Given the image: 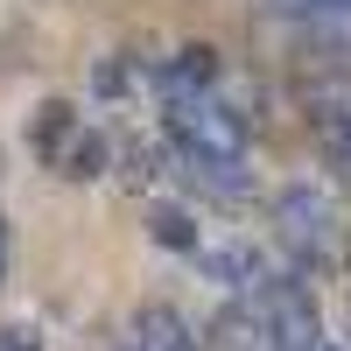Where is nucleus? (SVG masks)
<instances>
[{
  "label": "nucleus",
  "instance_id": "1",
  "mask_svg": "<svg viewBox=\"0 0 351 351\" xmlns=\"http://www.w3.org/2000/svg\"><path fill=\"white\" fill-rule=\"evenodd\" d=\"M274 239L288 253V267L337 274L344 267V211H337V197L316 190V183H288L274 197Z\"/></svg>",
  "mask_w": 351,
  "mask_h": 351
},
{
  "label": "nucleus",
  "instance_id": "2",
  "mask_svg": "<svg viewBox=\"0 0 351 351\" xmlns=\"http://www.w3.org/2000/svg\"><path fill=\"white\" fill-rule=\"evenodd\" d=\"M162 127H169V141H176V155H197V162H246V120H239L218 92L169 99V106H162Z\"/></svg>",
  "mask_w": 351,
  "mask_h": 351
},
{
  "label": "nucleus",
  "instance_id": "3",
  "mask_svg": "<svg viewBox=\"0 0 351 351\" xmlns=\"http://www.w3.org/2000/svg\"><path fill=\"white\" fill-rule=\"evenodd\" d=\"M260 324H267V351H324V337H316V302L302 281H267L260 288Z\"/></svg>",
  "mask_w": 351,
  "mask_h": 351
},
{
  "label": "nucleus",
  "instance_id": "4",
  "mask_svg": "<svg viewBox=\"0 0 351 351\" xmlns=\"http://www.w3.org/2000/svg\"><path fill=\"white\" fill-rule=\"evenodd\" d=\"M127 344H134V351H204V337H190L183 309H169V302H141Z\"/></svg>",
  "mask_w": 351,
  "mask_h": 351
},
{
  "label": "nucleus",
  "instance_id": "5",
  "mask_svg": "<svg viewBox=\"0 0 351 351\" xmlns=\"http://www.w3.org/2000/svg\"><path fill=\"white\" fill-rule=\"evenodd\" d=\"M204 344H211V351H267V324H260V302H253V295L225 302Z\"/></svg>",
  "mask_w": 351,
  "mask_h": 351
},
{
  "label": "nucleus",
  "instance_id": "6",
  "mask_svg": "<svg viewBox=\"0 0 351 351\" xmlns=\"http://www.w3.org/2000/svg\"><path fill=\"white\" fill-rule=\"evenodd\" d=\"M162 84H169V99L211 92V84H218V49H211V43H190V49H176V56H169V71H162Z\"/></svg>",
  "mask_w": 351,
  "mask_h": 351
},
{
  "label": "nucleus",
  "instance_id": "7",
  "mask_svg": "<svg viewBox=\"0 0 351 351\" xmlns=\"http://www.w3.org/2000/svg\"><path fill=\"white\" fill-rule=\"evenodd\" d=\"M204 267H211V281H225V288H239V295H260L274 274L260 267V253L253 246H218V253H204Z\"/></svg>",
  "mask_w": 351,
  "mask_h": 351
},
{
  "label": "nucleus",
  "instance_id": "8",
  "mask_svg": "<svg viewBox=\"0 0 351 351\" xmlns=\"http://www.w3.org/2000/svg\"><path fill=\"white\" fill-rule=\"evenodd\" d=\"M64 141H77V120H71V106H43V120H36V148H43V162H64Z\"/></svg>",
  "mask_w": 351,
  "mask_h": 351
},
{
  "label": "nucleus",
  "instance_id": "9",
  "mask_svg": "<svg viewBox=\"0 0 351 351\" xmlns=\"http://www.w3.org/2000/svg\"><path fill=\"white\" fill-rule=\"evenodd\" d=\"M148 232H155V246H176V253H197V225H190V211H176V204H155Z\"/></svg>",
  "mask_w": 351,
  "mask_h": 351
},
{
  "label": "nucleus",
  "instance_id": "10",
  "mask_svg": "<svg viewBox=\"0 0 351 351\" xmlns=\"http://www.w3.org/2000/svg\"><path fill=\"white\" fill-rule=\"evenodd\" d=\"M99 169H106V141H92V134H77L71 155L56 162V176H99Z\"/></svg>",
  "mask_w": 351,
  "mask_h": 351
},
{
  "label": "nucleus",
  "instance_id": "11",
  "mask_svg": "<svg viewBox=\"0 0 351 351\" xmlns=\"http://www.w3.org/2000/svg\"><path fill=\"white\" fill-rule=\"evenodd\" d=\"M0 351H43L36 330H0Z\"/></svg>",
  "mask_w": 351,
  "mask_h": 351
},
{
  "label": "nucleus",
  "instance_id": "12",
  "mask_svg": "<svg viewBox=\"0 0 351 351\" xmlns=\"http://www.w3.org/2000/svg\"><path fill=\"white\" fill-rule=\"evenodd\" d=\"M295 8H337V14H344V8H351V0H295Z\"/></svg>",
  "mask_w": 351,
  "mask_h": 351
},
{
  "label": "nucleus",
  "instance_id": "13",
  "mask_svg": "<svg viewBox=\"0 0 351 351\" xmlns=\"http://www.w3.org/2000/svg\"><path fill=\"white\" fill-rule=\"evenodd\" d=\"M0 260H8V232H0Z\"/></svg>",
  "mask_w": 351,
  "mask_h": 351
},
{
  "label": "nucleus",
  "instance_id": "14",
  "mask_svg": "<svg viewBox=\"0 0 351 351\" xmlns=\"http://www.w3.org/2000/svg\"><path fill=\"white\" fill-rule=\"evenodd\" d=\"M324 351H344V344H324Z\"/></svg>",
  "mask_w": 351,
  "mask_h": 351
},
{
  "label": "nucleus",
  "instance_id": "15",
  "mask_svg": "<svg viewBox=\"0 0 351 351\" xmlns=\"http://www.w3.org/2000/svg\"><path fill=\"white\" fill-rule=\"evenodd\" d=\"M120 351H134V344H120Z\"/></svg>",
  "mask_w": 351,
  "mask_h": 351
}]
</instances>
